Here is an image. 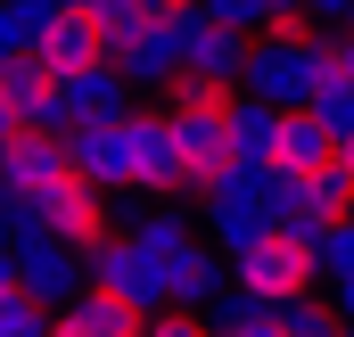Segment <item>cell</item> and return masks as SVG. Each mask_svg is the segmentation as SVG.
Returning <instances> with one entry per match:
<instances>
[{"instance_id": "7a4b0ae2", "label": "cell", "mask_w": 354, "mask_h": 337, "mask_svg": "<svg viewBox=\"0 0 354 337\" xmlns=\"http://www.w3.org/2000/svg\"><path fill=\"white\" fill-rule=\"evenodd\" d=\"M17 231H50V239H66L75 255H99L115 239V214H107V189L91 181V173H58V181H41L25 206H17Z\"/></svg>"}, {"instance_id": "ac0fdd59", "label": "cell", "mask_w": 354, "mask_h": 337, "mask_svg": "<svg viewBox=\"0 0 354 337\" xmlns=\"http://www.w3.org/2000/svg\"><path fill=\"white\" fill-rule=\"evenodd\" d=\"M214 329H223V337H288V329H280V305H256V296H239V288H231V305H223Z\"/></svg>"}, {"instance_id": "4316f807", "label": "cell", "mask_w": 354, "mask_h": 337, "mask_svg": "<svg viewBox=\"0 0 354 337\" xmlns=\"http://www.w3.org/2000/svg\"><path fill=\"white\" fill-rule=\"evenodd\" d=\"M338 313H346V337H354V288H338Z\"/></svg>"}, {"instance_id": "7c38bea8", "label": "cell", "mask_w": 354, "mask_h": 337, "mask_svg": "<svg viewBox=\"0 0 354 337\" xmlns=\"http://www.w3.org/2000/svg\"><path fill=\"white\" fill-rule=\"evenodd\" d=\"M140 329H149V313H132L107 288H83V296H66L50 313V337H140Z\"/></svg>"}, {"instance_id": "484cf974", "label": "cell", "mask_w": 354, "mask_h": 337, "mask_svg": "<svg viewBox=\"0 0 354 337\" xmlns=\"http://www.w3.org/2000/svg\"><path fill=\"white\" fill-rule=\"evenodd\" d=\"M140 8H149V17H174V8H189V0H140Z\"/></svg>"}, {"instance_id": "83f0119b", "label": "cell", "mask_w": 354, "mask_h": 337, "mask_svg": "<svg viewBox=\"0 0 354 337\" xmlns=\"http://www.w3.org/2000/svg\"><path fill=\"white\" fill-rule=\"evenodd\" d=\"M338 165H346V173H354V140H346V148H338Z\"/></svg>"}, {"instance_id": "6da1fadb", "label": "cell", "mask_w": 354, "mask_h": 337, "mask_svg": "<svg viewBox=\"0 0 354 337\" xmlns=\"http://www.w3.org/2000/svg\"><path fill=\"white\" fill-rule=\"evenodd\" d=\"M330 66H338V33H313V17H288L280 33L248 41V83L239 90H256L272 107H313V90L330 83Z\"/></svg>"}, {"instance_id": "30bf717a", "label": "cell", "mask_w": 354, "mask_h": 337, "mask_svg": "<svg viewBox=\"0 0 354 337\" xmlns=\"http://www.w3.org/2000/svg\"><path fill=\"white\" fill-rule=\"evenodd\" d=\"M58 107H66V132L75 124H124L132 115V75L107 58V66H83V75H66L58 83Z\"/></svg>"}, {"instance_id": "4fadbf2b", "label": "cell", "mask_w": 354, "mask_h": 337, "mask_svg": "<svg viewBox=\"0 0 354 337\" xmlns=\"http://www.w3.org/2000/svg\"><path fill=\"white\" fill-rule=\"evenodd\" d=\"M338 165V132L313 115V107H288V124H280V148H272V173H297V181H313V173Z\"/></svg>"}, {"instance_id": "9c48e42d", "label": "cell", "mask_w": 354, "mask_h": 337, "mask_svg": "<svg viewBox=\"0 0 354 337\" xmlns=\"http://www.w3.org/2000/svg\"><path fill=\"white\" fill-rule=\"evenodd\" d=\"M33 58L66 83V75H83V66H107L115 50H107V33H99V17H91V8H50V25H41V41H33Z\"/></svg>"}, {"instance_id": "3957f363", "label": "cell", "mask_w": 354, "mask_h": 337, "mask_svg": "<svg viewBox=\"0 0 354 337\" xmlns=\"http://www.w3.org/2000/svg\"><path fill=\"white\" fill-rule=\"evenodd\" d=\"M313 280H322V239H305V231H272L264 247L231 255V288L256 305H305Z\"/></svg>"}, {"instance_id": "277c9868", "label": "cell", "mask_w": 354, "mask_h": 337, "mask_svg": "<svg viewBox=\"0 0 354 337\" xmlns=\"http://www.w3.org/2000/svg\"><path fill=\"white\" fill-rule=\"evenodd\" d=\"M174 25V50H181V75H214V83H248V33H231L223 17H206L198 0L165 17Z\"/></svg>"}, {"instance_id": "5bb4252c", "label": "cell", "mask_w": 354, "mask_h": 337, "mask_svg": "<svg viewBox=\"0 0 354 337\" xmlns=\"http://www.w3.org/2000/svg\"><path fill=\"white\" fill-rule=\"evenodd\" d=\"M66 157H75V173H91L99 189H107V181H132V132H124V124H75V132H66Z\"/></svg>"}, {"instance_id": "f1b7e54d", "label": "cell", "mask_w": 354, "mask_h": 337, "mask_svg": "<svg viewBox=\"0 0 354 337\" xmlns=\"http://www.w3.org/2000/svg\"><path fill=\"white\" fill-rule=\"evenodd\" d=\"M346 33H354V8H346Z\"/></svg>"}, {"instance_id": "e0dca14e", "label": "cell", "mask_w": 354, "mask_h": 337, "mask_svg": "<svg viewBox=\"0 0 354 337\" xmlns=\"http://www.w3.org/2000/svg\"><path fill=\"white\" fill-rule=\"evenodd\" d=\"M214 280H223L214 247H198V239H189L181 255H165V288H174L181 313H206V305H214Z\"/></svg>"}, {"instance_id": "2e32d148", "label": "cell", "mask_w": 354, "mask_h": 337, "mask_svg": "<svg viewBox=\"0 0 354 337\" xmlns=\"http://www.w3.org/2000/svg\"><path fill=\"white\" fill-rule=\"evenodd\" d=\"M115 66H124L132 83H174V75H181V50H174V25H165V17H149V25H140V33H132L124 50H115Z\"/></svg>"}, {"instance_id": "603a6c76", "label": "cell", "mask_w": 354, "mask_h": 337, "mask_svg": "<svg viewBox=\"0 0 354 337\" xmlns=\"http://www.w3.org/2000/svg\"><path fill=\"white\" fill-rule=\"evenodd\" d=\"M140 337H223V329H214V321H198V313H181V305H174V313H157V321H149Z\"/></svg>"}, {"instance_id": "52a82bcc", "label": "cell", "mask_w": 354, "mask_h": 337, "mask_svg": "<svg viewBox=\"0 0 354 337\" xmlns=\"http://www.w3.org/2000/svg\"><path fill=\"white\" fill-rule=\"evenodd\" d=\"M17 288L58 313L66 296L91 288V255H75L66 239H50V231H17Z\"/></svg>"}, {"instance_id": "44dd1931", "label": "cell", "mask_w": 354, "mask_h": 337, "mask_svg": "<svg viewBox=\"0 0 354 337\" xmlns=\"http://www.w3.org/2000/svg\"><path fill=\"white\" fill-rule=\"evenodd\" d=\"M280 329L288 337H346V313L322 305V296H305V305H280Z\"/></svg>"}, {"instance_id": "cb8c5ba5", "label": "cell", "mask_w": 354, "mask_h": 337, "mask_svg": "<svg viewBox=\"0 0 354 337\" xmlns=\"http://www.w3.org/2000/svg\"><path fill=\"white\" fill-rule=\"evenodd\" d=\"M17 280V206H0V288Z\"/></svg>"}, {"instance_id": "8992f818", "label": "cell", "mask_w": 354, "mask_h": 337, "mask_svg": "<svg viewBox=\"0 0 354 337\" xmlns=\"http://www.w3.org/2000/svg\"><path fill=\"white\" fill-rule=\"evenodd\" d=\"M206 222H214V247L223 255H248V247H264L272 231H280V222H272V206H264V173H231V181H214V189H206Z\"/></svg>"}, {"instance_id": "7402d4cb", "label": "cell", "mask_w": 354, "mask_h": 337, "mask_svg": "<svg viewBox=\"0 0 354 337\" xmlns=\"http://www.w3.org/2000/svg\"><path fill=\"white\" fill-rule=\"evenodd\" d=\"M322 280H330V288H354V222L322 231Z\"/></svg>"}, {"instance_id": "d6986e66", "label": "cell", "mask_w": 354, "mask_h": 337, "mask_svg": "<svg viewBox=\"0 0 354 337\" xmlns=\"http://www.w3.org/2000/svg\"><path fill=\"white\" fill-rule=\"evenodd\" d=\"M313 115H322V124L338 132V148H346V140H354V75H338V66H330V83L313 90Z\"/></svg>"}, {"instance_id": "5b68a950", "label": "cell", "mask_w": 354, "mask_h": 337, "mask_svg": "<svg viewBox=\"0 0 354 337\" xmlns=\"http://www.w3.org/2000/svg\"><path fill=\"white\" fill-rule=\"evenodd\" d=\"M91 288H107V296H124L132 313H174V288H165V263L140 247V239H107V247L91 255Z\"/></svg>"}, {"instance_id": "f546056e", "label": "cell", "mask_w": 354, "mask_h": 337, "mask_svg": "<svg viewBox=\"0 0 354 337\" xmlns=\"http://www.w3.org/2000/svg\"><path fill=\"white\" fill-rule=\"evenodd\" d=\"M0 148H8V132H0Z\"/></svg>"}, {"instance_id": "8fae6325", "label": "cell", "mask_w": 354, "mask_h": 337, "mask_svg": "<svg viewBox=\"0 0 354 337\" xmlns=\"http://www.w3.org/2000/svg\"><path fill=\"white\" fill-rule=\"evenodd\" d=\"M124 132H132V189H149V198L181 189V140H174V115H124Z\"/></svg>"}, {"instance_id": "d4e9b609", "label": "cell", "mask_w": 354, "mask_h": 337, "mask_svg": "<svg viewBox=\"0 0 354 337\" xmlns=\"http://www.w3.org/2000/svg\"><path fill=\"white\" fill-rule=\"evenodd\" d=\"M346 8H354V0H297V17H313V25H322V17H338V25H346Z\"/></svg>"}, {"instance_id": "ffe728a7", "label": "cell", "mask_w": 354, "mask_h": 337, "mask_svg": "<svg viewBox=\"0 0 354 337\" xmlns=\"http://www.w3.org/2000/svg\"><path fill=\"white\" fill-rule=\"evenodd\" d=\"M0 337H50V305H33L17 280L0 288Z\"/></svg>"}, {"instance_id": "9a60e30c", "label": "cell", "mask_w": 354, "mask_h": 337, "mask_svg": "<svg viewBox=\"0 0 354 337\" xmlns=\"http://www.w3.org/2000/svg\"><path fill=\"white\" fill-rule=\"evenodd\" d=\"M280 124H288V107H272V99H256V90H239V107H231V157L248 173L272 165V148H280Z\"/></svg>"}, {"instance_id": "ba28073f", "label": "cell", "mask_w": 354, "mask_h": 337, "mask_svg": "<svg viewBox=\"0 0 354 337\" xmlns=\"http://www.w3.org/2000/svg\"><path fill=\"white\" fill-rule=\"evenodd\" d=\"M66 165H75V157H66V132H50V124L8 132V148H0V189H8V206H25L41 181H58Z\"/></svg>"}]
</instances>
